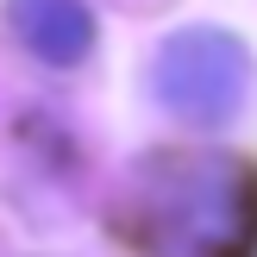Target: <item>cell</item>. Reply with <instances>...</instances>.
<instances>
[{"label":"cell","instance_id":"obj_3","mask_svg":"<svg viewBox=\"0 0 257 257\" xmlns=\"http://www.w3.org/2000/svg\"><path fill=\"white\" fill-rule=\"evenodd\" d=\"M7 25L50 69H75L94 50V13H88V0H7Z\"/></svg>","mask_w":257,"mask_h":257},{"label":"cell","instance_id":"obj_1","mask_svg":"<svg viewBox=\"0 0 257 257\" xmlns=\"http://www.w3.org/2000/svg\"><path fill=\"white\" fill-rule=\"evenodd\" d=\"M119 226L145 257H257V170L226 151H157L132 170Z\"/></svg>","mask_w":257,"mask_h":257},{"label":"cell","instance_id":"obj_2","mask_svg":"<svg viewBox=\"0 0 257 257\" xmlns=\"http://www.w3.org/2000/svg\"><path fill=\"white\" fill-rule=\"evenodd\" d=\"M251 50L220 25L170 32L151 57V94L182 125H232L251 100Z\"/></svg>","mask_w":257,"mask_h":257}]
</instances>
